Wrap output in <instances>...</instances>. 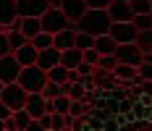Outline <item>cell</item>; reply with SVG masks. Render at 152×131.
<instances>
[{"label": "cell", "mask_w": 152, "mask_h": 131, "mask_svg": "<svg viewBox=\"0 0 152 131\" xmlns=\"http://www.w3.org/2000/svg\"><path fill=\"white\" fill-rule=\"evenodd\" d=\"M110 16L107 11H97V8H87V13L76 21V31H87L92 37H100V34H107L110 31Z\"/></svg>", "instance_id": "obj_1"}, {"label": "cell", "mask_w": 152, "mask_h": 131, "mask_svg": "<svg viewBox=\"0 0 152 131\" xmlns=\"http://www.w3.org/2000/svg\"><path fill=\"white\" fill-rule=\"evenodd\" d=\"M18 84L26 89L29 94H34V92H42L47 84V71H42L37 63L34 66H24L21 68V73H18Z\"/></svg>", "instance_id": "obj_2"}, {"label": "cell", "mask_w": 152, "mask_h": 131, "mask_svg": "<svg viewBox=\"0 0 152 131\" xmlns=\"http://www.w3.org/2000/svg\"><path fill=\"white\" fill-rule=\"evenodd\" d=\"M39 24H42V31H47V34H58L63 29H76V24L66 18V13L61 8H47L45 13L39 16Z\"/></svg>", "instance_id": "obj_3"}, {"label": "cell", "mask_w": 152, "mask_h": 131, "mask_svg": "<svg viewBox=\"0 0 152 131\" xmlns=\"http://www.w3.org/2000/svg\"><path fill=\"white\" fill-rule=\"evenodd\" d=\"M26 97H29V92L16 81V84H5V87H3V97H0V102H5V105L16 113V110H21V108L26 105Z\"/></svg>", "instance_id": "obj_4"}, {"label": "cell", "mask_w": 152, "mask_h": 131, "mask_svg": "<svg viewBox=\"0 0 152 131\" xmlns=\"http://www.w3.org/2000/svg\"><path fill=\"white\" fill-rule=\"evenodd\" d=\"M115 60H118V63H126V66L139 68V66H142V60H144V53L139 50L137 42H126V45H118V47H115Z\"/></svg>", "instance_id": "obj_5"}, {"label": "cell", "mask_w": 152, "mask_h": 131, "mask_svg": "<svg viewBox=\"0 0 152 131\" xmlns=\"http://www.w3.org/2000/svg\"><path fill=\"white\" fill-rule=\"evenodd\" d=\"M21 68H24V66L16 60L13 53L3 55V58H0V81H3V84H16V81H18Z\"/></svg>", "instance_id": "obj_6"}, {"label": "cell", "mask_w": 152, "mask_h": 131, "mask_svg": "<svg viewBox=\"0 0 152 131\" xmlns=\"http://www.w3.org/2000/svg\"><path fill=\"white\" fill-rule=\"evenodd\" d=\"M113 40L118 45H126V42H137V26L131 24V21H113L110 24V31H107Z\"/></svg>", "instance_id": "obj_7"}, {"label": "cell", "mask_w": 152, "mask_h": 131, "mask_svg": "<svg viewBox=\"0 0 152 131\" xmlns=\"http://www.w3.org/2000/svg\"><path fill=\"white\" fill-rule=\"evenodd\" d=\"M50 8L47 0H16V11L21 18H39Z\"/></svg>", "instance_id": "obj_8"}, {"label": "cell", "mask_w": 152, "mask_h": 131, "mask_svg": "<svg viewBox=\"0 0 152 131\" xmlns=\"http://www.w3.org/2000/svg\"><path fill=\"white\" fill-rule=\"evenodd\" d=\"M24 110L29 113L31 118H42L47 113V100L42 97V92H34L26 97V105H24Z\"/></svg>", "instance_id": "obj_9"}, {"label": "cell", "mask_w": 152, "mask_h": 131, "mask_svg": "<svg viewBox=\"0 0 152 131\" xmlns=\"http://www.w3.org/2000/svg\"><path fill=\"white\" fill-rule=\"evenodd\" d=\"M58 63H61V50H55V47H45V50L37 53V66H39L42 71L55 68Z\"/></svg>", "instance_id": "obj_10"}, {"label": "cell", "mask_w": 152, "mask_h": 131, "mask_svg": "<svg viewBox=\"0 0 152 131\" xmlns=\"http://www.w3.org/2000/svg\"><path fill=\"white\" fill-rule=\"evenodd\" d=\"M61 11L66 13L68 21H74V24H76L81 16L87 13V3H84V0H63V3H61Z\"/></svg>", "instance_id": "obj_11"}, {"label": "cell", "mask_w": 152, "mask_h": 131, "mask_svg": "<svg viewBox=\"0 0 152 131\" xmlns=\"http://www.w3.org/2000/svg\"><path fill=\"white\" fill-rule=\"evenodd\" d=\"M107 16H110V21H131V18H134V11H131L129 3L113 0V3L107 5Z\"/></svg>", "instance_id": "obj_12"}, {"label": "cell", "mask_w": 152, "mask_h": 131, "mask_svg": "<svg viewBox=\"0 0 152 131\" xmlns=\"http://www.w3.org/2000/svg\"><path fill=\"white\" fill-rule=\"evenodd\" d=\"M74 42H76V29H63V31H58V34H53V47L55 50H68V47H74Z\"/></svg>", "instance_id": "obj_13"}, {"label": "cell", "mask_w": 152, "mask_h": 131, "mask_svg": "<svg viewBox=\"0 0 152 131\" xmlns=\"http://www.w3.org/2000/svg\"><path fill=\"white\" fill-rule=\"evenodd\" d=\"M16 18H18L16 0H0V24H3V26H11Z\"/></svg>", "instance_id": "obj_14"}, {"label": "cell", "mask_w": 152, "mask_h": 131, "mask_svg": "<svg viewBox=\"0 0 152 131\" xmlns=\"http://www.w3.org/2000/svg\"><path fill=\"white\" fill-rule=\"evenodd\" d=\"M37 53H39V50H37L31 42H26L24 47H18L13 55H16V60H18L21 66H34V63H37Z\"/></svg>", "instance_id": "obj_15"}, {"label": "cell", "mask_w": 152, "mask_h": 131, "mask_svg": "<svg viewBox=\"0 0 152 131\" xmlns=\"http://www.w3.org/2000/svg\"><path fill=\"white\" fill-rule=\"evenodd\" d=\"M81 60H84V53H81L79 47H68V50H63V53H61V66H66L68 71H74Z\"/></svg>", "instance_id": "obj_16"}, {"label": "cell", "mask_w": 152, "mask_h": 131, "mask_svg": "<svg viewBox=\"0 0 152 131\" xmlns=\"http://www.w3.org/2000/svg\"><path fill=\"white\" fill-rule=\"evenodd\" d=\"M115 47H118V42H115L110 34H100V37H94V50H97L100 55H115Z\"/></svg>", "instance_id": "obj_17"}, {"label": "cell", "mask_w": 152, "mask_h": 131, "mask_svg": "<svg viewBox=\"0 0 152 131\" xmlns=\"http://www.w3.org/2000/svg\"><path fill=\"white\" fill-rule=\"evenodd\" d=\"M18 18H21V16H18ZM21 31L26 34V40L37 37V34L42 31V24H39V18H21Z\"/></svg>", "instance_id": "obj_18"}, {"label": "cell", "mask_w": 152, "mask_h": 131, "mask_svg": "<svg viewBox=\"0 0 152 131\" xmlns=\"http://www.w3.org/2000/svg\"><path fill=\"white\" fill-rule=\"evenodd\" d=\"M66 84H68V81H66ZM66 84H55V81L47 79L45 89H42V97H45V100H55L58 94H66Z\"/></svg>", "instance_id": "obj_19"}, {"label": "cell", "mask_w": 152, "mask_h": 131, "mask_svg": "<svg viewBox=\"0 0 152 131\" xmlns=\"http://www.w3.org/2000/svg\"><path fill=\"white\" fill-rule=\"evenodd\" d=\"M47 79H50V81H55V84H66V81H68V68L58 63L55 68H50V71H47Z\"/></svg>", "instance_id": "obj_20"}, {"label": "cell", "mask_w": 152, "mask_h": 131, "mask_svg": "<svg viewBox=\"0 0 152 131\" xmlns=\"http://www.w3.org/2000/svg\"><path fill=\"white\" fill-rule=\"evenodd\" d=\"M113 73H115L118 81H131V79L137 76V68H134V66H126V63H118Z\"/></svg>", "instance_id": "obj_21"}, {"label": "cell", "mask_w": 152, "mask_h": 131, "mask_svg": "<svg viewBox=\"0 0 152 131\" xmlns=\"http://www.w3.org/2000/svg\"><path fill=\"white\" fill-rule=\"evenodd\" d=\"M137 45H139V50H142L144 55H152V29L150 31H139L137 34Z\"/></svg>", "instance_id": "obj_22"}, {"label": "cell", "mask_w": 152, "mask_h": 131, "mask_svg": "<svg viewBox=\"0 0 152 131\" xmlns=\"http://www.w3.org/2000/svg\"><path fill=\"white\" fill-rule=\"evenodd\" d=\"M66 94H68L71 100H84V97H87V89L81 87V81H68V84H66Z\"/></svg>", "instance_id": "obj_23"}, {"label": "cell", "mask_w": 152, "mask_h": 131, "mask_svg": "<svg viewBox=\"0 0 152 131\" xmlns=\"http://www.w3.org/2000/svg\"><path fill=\"white\" fill-rule=\"evenodd\" d=\"M131 24L137 26V31H150L152 29V13H139L131 18Z\"/></svg>", "instance_id": "obj_24"}, {"label": "cell", "mask_w": 152, "mask_h": 131, "mask_svg": "<svg viewBox=\"0 0 152 131\" xmlns=\"http://www.w3.org/2000/svg\"><path fill=\"white\" fill-rule=\"evenodd\" d=\"M26 42H29V40H26V34H24V31H8V45H11V53H16L18 47H24Z\"/></svg>", "instance_id": "obj_25"}, {"label": "cell", "mask_w": 152, "mask_h": 131, "mask_svg": "<svg viewBox=\"0 0 152 131\" xmlns=\"http://www.w3.org/2000/svg\"><path fill=\"white\" fill-rule=\"evenodd\" d=\"M74 47H79V50H89V47H94V37H92V34H87V31H76Z\"/></svg>", "instance_id": "obj_26"}, {"label": "cell", "mask_w": 152, "mask_h": 131, "mask_svg": "<svg viewBox=\"0 0 152 131\" xmlns=\"http://www.w3.org/2000/svg\"><path fill=\"white\" fill-rule=\"evenodd\" d=\"M37 50H45V47H53V34H47V31H39L37 37H31L29 40Z\"/></svg>", "instance_id": "obj_27"}, {"label": "cell", "mask_w": 152, "mask_h": 131, "mask_svg": "<svg viewBox=\"0 0 152 131\" xmlns=\"http://www.w3.org/2000/svg\"><path fill=\"white\" fill-rule=\"evenodd\" d=\"M115 66H118L115 55H100L97 60V68H102V71H115Z\"/></svg>", "instance_id": "obj_28"}, {"label": "cell", "mask_w": 152, "mask_h": 131, "mask_svg": "<svg viewBox=\"0 0 152 131\" xmlns=\"http://www.w3.org/2000/svg\"><path fill=\"white\" fill-rule=\"evenodd\" d=\"M129 5H131L134 16H139V13H150V0H129Z\"/></svg>", "instance_id": "obj_29"}, {"label": "cell", "mask_w": 152, "mask_h": 131, "mask_svg": "<svg viewBox=\"0 0 152 131\" xmlns=\"http://www.w3.org/2000/svg\"><path fill=\"white\" fill-rule=\"evenodd\" d=\"M137 73H139L142 81H152V63H150V60H144V63L137 68Z\"/></svg>", "instance_id": "obj_30"}, {"label": "cell", "mask_w": 152, "mask_h": 131, "mask_svg": "<svg viewBox=\"0 0 152 131\" xmlns=\"http://www.w3.org/2000/svg\"><path fill=\"white\" fill-rule=\"evenodd\" d=\"M84 53V63H92V66H97V60H100V53L94 50V47H89V50H81Z\"/></svg>", "instance_id": "obj_31"}, {"label": "cell", "mask_w": 152, "mask_h": 131, "mask_svg": "<svg viewBox=\"0 0 152 131\" xmlns=\"http://www.w3.org/2000/svg\"><path fill=\"white\" fill-rule=\"evenodd\" d=\"M53 131H63L66 129V116H61V113H53V126H50Z\"/></svg>", "instance_id": "obj_32"}, {"label": "cell", "mask_w": 152, "mask_h": 131, "mask_svg": "<svg viewBox=\"0 0 152 131\" xmlns=\"http://www.w3.org/2000/svg\"><path fill=\"white\" fill-rule=\"evenodd\" d=\"M87 3V8H97V11H107V5L113 3V0H84Z\"/></svg>", "instance_id": "obj_33"}, {"label": "cell", "mask_w": 152, "mask_h": 131, "mask_svg": "<svg viewBox=\"0 0 152 131\" xmlns=\"http://www.w3.org/2000/svg\"><path fill=\"white\" fill-rule=\"evenodd\" d=\"M94 68H97V66H92V63H84V60H81V63L76 66L79 76H92V73H94Z\"/></svg>", "instance_id": "obj_34"}, {"label": "cell", "mask_w": 152, "mask_h": 131, "mask_svg": "<svg viewBox=\"0 0 152 131\" xmlns=\"http://www.w3.org/2000/svg\"><path fill=\"white\" fill-rule=\"evenodd\" d=\"M8 53H11V45H8V34H3V31H0V58H3V55H8Z\"/></svg>", "instance_id": "obj_35"}, {"label": "cell", "mask_w": 152, "mask_h": 131, "mask_svg": "<svg viewBox=\"0 0 152 131\" xmlns=\"http://www.w3.org/2000/svg\"><path fill=\"white\" fill-rule=\"evenodd\" d=\"M26 131H47V129L42 126V123H39V121H37V118H31V121H29V126H26Z\"/></svg>", "instance_id": "obj_36"}, {"label": "cell", "mask_w": 152, "mask_h": 131, "mask_svg": "<svg viewBox=\"0 0 152 131\" xmlns=\"http://www.w3.org/2000/svg\"><path fill=\"white\" fill-rule=\"evenodd\" d=\"M11 116H13V110H11L5 102H0V121H5V118H11Z\"/></svg>", "instance_id": "obj_37"}, {"label": "cell", "mask_w": 152, "mask_h": 131, "mask_svg": "<svg viewBox=\"0 0 152 131\" xmlns=\"http://www.w3.org/2000/svg\"><path fill=\"white\" fill-rule=\"evenodd\" d=\"M37 121H39V123H42V126L50 131V126H53V113H45V116H42V118H37Z\"/></svg>", "instance_id": "obj_38"}, {"label": "cell", "mask_w": 152, "mask_h": 131, "mask_svg": "<svg viewBox=\"0 0 152 131\" xmlns=\"http://www.w3.org/2000/svg\"><path fill=\"white\" fill-rule=\"evenodd\" d=\"M47 3H50V8H61V3H63V0H47Z\"/></svg>", "instance_id": "obj_39"}, {"label": "cell", "mask_w": 152, "mask_h": 131, "mask_svg": "<svg viewBox=\"0 0 152 131\" xmlns=\"http://www.w3.org/2000/svg\"><path fill=\"white\" fill-rule=\"evenodd\" d=\"M3 87H5V84H3V81H0V97H3Z\"/></svg>", "instance_id": "obj_40"}, {"label": "cell", "mask_w": 152, "mask_h": 131, "mask_svg": "<svg viewBox=\"0 0 152 131\" xmlns=\"http://www.w3.org/2000/svg\"><path fill=\"white\" fill-rule=\"evenodd\" d=\"M0 31H3V34H5V26H3V24H0Z\"/></svg>", "instance_id": "obj_41"}, {"label": "cell", "mask_w": 152, "mask_h": 131, "mask_svg": "<svg viewBox=\"0 0 152 131\" xmlns=\"http://www.w3.org/2000/svg\"><path fill=\"white\" fill-rule=\"evenodd\" d=\"M150 13H152V0H150Z\"/></svg>", "instance_id": "obj_42"}, {"label": "cell", "mask_w": 152, "mask_h": 131, "mask_svg": "<svg viewBox=\"0 0 152 131\" xmlns=\"http://www.w3.org/2000/svg\"><path fill=\"white\" fill-rule=\"evenodd\" d=\"M118 3H129V0H118Z\"/></svg>", "instance_id": "obj_43"}, {"label": "cell", "mask_w": 152, "mask_h": 131, "mask_svg": "<svg viewBox=\"0 0 152 131\" xmlns=\"http://www.w3.org/2000/svg\"><path fill=\"white\" fill-rule=\"evenodd\" d=\"M63 131H74V129H63Z\"/></svg>", "instance_id": "obj_44"}, {"label": "cell", "mask_w": 152, "mask_h": 131, "mask_svg": "<svg viewBox=\"0 0 152 131\" xmlns=\"http://www.w3.org/2000/svg\"><path fill=\"white\" fill-rule=\"evenodd\" d=\"M16 131H26V129H16Z\"/></svg>", "instance_id": "obj_45"}, {"label": "cell", "mask_w": 152, "mask_h": 131, "mask_svg": "<svg viewBox=\"0 0 152 131\" xmlns=\"http://www.w3.org/2000/svg\"><path fill=\"white\" fill-rule=\"evenodd\" d=\"M3 131H8V129H3Z\"/></svg>", "instance_id": "obj_46"}, {"label": "cell", "mask_w": 152, "mask_h": 131, "mask_svg": "<svg viewBox=\"0 0 152 131\" xmlns=\"http://www.w3.org/2000/svg\"><path fill=\"white\" fill-rule=\"evenodd\" d=\"M50 131H53V129H50Z\"/></svg>", "instance_id": "obj_47"}]
</instances>
